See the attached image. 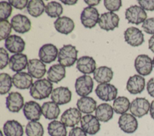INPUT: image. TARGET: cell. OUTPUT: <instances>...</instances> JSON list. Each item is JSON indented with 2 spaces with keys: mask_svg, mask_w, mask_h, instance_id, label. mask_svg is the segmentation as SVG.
<instances>
[{
  "mask_svg": "<svg viewBox=\"0 0 154 136\" xmlns=\"http://www.w3.org/2000/svg\"><path fill=\"white\" fill-rule=\"evenodd\" d=\"M53 90V84L46 78L37 80L29 89L30 95L35 99L42 100L49 96Z\"/></svg>",
  "mask_w": 154,
  "mask_h": 136,
  "instance_id": "1",
  "label": "cell"
},
{
  "mask_svg": "<svg viewBox=\"0 0 154 136\" xmlns=\"http://www.w3.org/2000/svg\"><path fill=\"white\" fill-rule=\"evenodd\" d=\"M78 51L75 46L71 44L64 45L58 52V62L64 67H69L74 65L77 60Z\"/></svg>",
  "mask_w": 154,
  "mask_h": 136,
  "instance_id": "2",
  "label": "cell"
},
{
  "mask_svg": "<svg viewBox=\"0 0 154 136\" xmlns=\"http://www.w3.org/2000/svg\"><path fill=\"white\" fill-rule=\"evenodd\" d=\"M98 10L93 7H85L81 14V22L86 28H92L98 23L99 19Z\"/></svg>",
  "mask_w": 154,
  "mask_h": 136,
  "instance_id": "3",
  "label": "cell"
},
{
  "mask_svg": "<svg viewBox=\"0 0 154 136\" xmlns=\"http://www.w3.org/2000/svg\"><path fill=\"white\" fill-rule=\"evenodd\" d=\"M147 16L145 10L137 5L129 7L125 11V18L129 23L138 25L143 23L147 19Z\"/></svg>",
  "mask_w": 154,
  "mask_h": 136,
  "instance_id": "4",
  "label": "cell"
},
{
  "mask_svg": "<svg viewBox=\"0 0 154 136\" xmlns=\"http://www.w3.org/2000/svg\"><path fill=\"white\" fill-rule=\"evenodd\" d=\"M94 83L92 78L88 75H84L76 78L75 87L76 93L82 97L87 96L92 92Z\"/></svg>",
  "mask_w": 154,
  "mask_h": 136,
  "instance_id": "5",
  "label": "cell"
},
{
  "mask_svg": "<svg viewBox=\"0 0 154 136\" xmlns=\"http://www.w3.org/2000/svg\"><path fill=\"white\" fill-rule=\"evenodd\" d=\"M95 93L100 99L104 101H111L116 98L118 90L112 84L101 83L97 86Z\"/></svg>",
  "mask_w": 154,
  "mask_h": 136,
  "instance_id": "6",
  "label": "cell"
},
{
  "mask_svg": "<svg viewBox=\"0 0 154 136\" xmlns=\"http://www.w3.org/2000/svg\"><path fill=\"white\" fill-rule=\"evenodd\" d=\"M150 104L145 98H136L130 104L129 110L135 117L141 118L147 114L150 110Z\"/></svg>",
  "mask_w": 154,
  "mask_h": 136,
  "instance_id": "7",
  "label": "cell"
},
{
  "mask_svg": "<svg viewBox=\"0 0 154 136\" xmlns=\"http://www.w3.org/2000/svg\"><path fill=\"white\" fill-rule=\"evenodd\" d=\"M134 67L137 72L143 76L149 75L153 69V61L147 55L142 54L137 56L134 61Z\"/></svg>",
  "mask_w": 154,
  "mask_h": 136,
  "instance_id": "8",
  "label": "cell"
},
{
  "mask_svg": "<svg viewBox=\"0 0 154 136\" xmlns=\"http://www.w3.org/2000/svg\"><path fill=\"white\" fill-rule=\"evenodd\" d=\"M120 18L119 16L113 12H106L102 13L99 19V27L106 31H113L119 26Z\"/></svg>",
  "mask_w": 154,
  "mask_h": 136,
  "instance_id": "9",
  "label": "cell"
},
{
  "mask_svg": "<svg viewBox=\"0 0 154 136\" xmlns=\"http://www.w3.org/2000/svg\"><path fill=\"white\" fill-rule=\"evenodd\" d=\"M118 124L121 130L127 134H132L135 132L138 125L135 117L129 113L122 114L119 118Z\"/></svg>",
  "mask_w": 154,
  "mask_h": 136,
  "instance_id": "10",
  "label": "cell"
},
{
  "mask_svg": "<svg viewBox=\"0 0 154 136\" xmlns=\"http://www.w3.org/2000/svg\"><path fill=\"white\" fill-rule=\"evenodd\" d=\"M81 128L89 135H95L100 128V124L97 118L91 114L82 116L81 120Z\"/></svg>",
  "mask_w": 154,
  "mask_h": 136,
  "instance_id": "11",
  "label": "cell"
},
{
  "mask_svg": "<svg viewBox=\"0 0 154 136\" xmlns=\"http://www.w3.org/2000/svg\"><path fill=\"white\" fill-rule=\"evenodd\" d=\"M125 41L132 47L141 46L144 41V34L138 28L134 26L129 27L124 32Z\"/></svg>",
  "mask_w": 154,
  "mask_h": 136,
  "instance_id": "12",
  "label": "cell"
},
{
  "mask_svg": "<svg viewBox=\"0 0 154 136\" xmlns=\"http://www.w3.org/2000/svg\"><path fill=\"white\" fill-rule=\"evenodd\" d=\"M81 112L76 108H69L65 110L62 114L61 122L67 127L74 128L81 122L82 119Z\"/></svg>",
  "mask_w": 154,
  "mask_h": 136,
  "instance_id": "13",
  "label": "cell"
},
{
  "mask_svg": "<svg viewBox=\"0 0 154 136\" xmlns=\"http://www.w3.org/2000/svg\"><path fill=\"white\" fill-rule=\"evenodd\" d=\"M11 25L14 31L17 33L24 34L31 28V23L27 16L17 14L11 19Z\"/></svg>",
  "mask_w": 154,
  "mask_h": 136,
  "instance_id": "14",
  "label": "cell"
},
{
  "mask_svg": "<svg viewBox=\"0 0 154 136\" xmlns=\"http://www.w3.org/2000/svg\"><path fill=\"white\" fill-rule=\"evenodd\" d=\"M23 113L26 119L31 121H38L42 114V107L37 102L29 101L25 103Z\"/></svg>",
  "mask_w": 154,
  "mask_h": 136,
  "instance_id": "15",
  "label": "cell"
},
{
  "mask_svg": "<svg viewBox=\"0 0 154 136\" xmlns=\"http://www.w3.org/2000/svg\"><path fill=\"white\" fill-rule=\"evenodd\" d=\"M58 52V49L55 45L51 43L45 44L40 48L38 57L43 62L50 64L56 59Z\"/></svg>",
  "mask_w": 154,
  "mask_h": 136,
  "instance_id": "16",
  "label": "cell"
},
{
  "mask_svg": "<svg viewBox=\"0 0 154 136\" xmlns=\"http://www.w3.org/2000/svg\"><path fill=\"white\" fill-rule=\"evenodd\" d=\"M51 98L58 105L69 103L72 99V92L67 87L60 86L53 89Z\"/></svg>",
  "mask_w": 154,
  "mask_h": 136,
  "instance_id": "17",
  "label": "cell"
},
{
  "mask_svg": "<svg viewBox=\"0 0 154 136\" xmlns=\"http://www.w3.org/2000/svg\"><path fill=\"white\" fill-rule=\"evenodd\" d=\"M24 104L23 97L19 92H10L6 97V107L10 112L18 113Z\"/></svg>",
  "mask_w": 154,
  "mask_h": 136,
  "instance_id": "18",
  "label": "cell"
},
{
  "mask_svg": "<svg viewBox=\"0 0 154 136\" xmlns=\"http://www.w3.org/2000/svg\"><path fill=\"white\" fill-rule=\"evenodd\" d=\"M25 47V42L19 36L12 35L5 41V47L11 53H20Z\"/></svg>",
  "mask_w": 154,
  "mask_h": 136,
  "instance_id": "19",
  "label": "cell"
},
{
  "mask_svg": "<svg viewBox=\"0 0 154 136\" xmlns=\"http://www.w3.org/2000/svg\"><path fill=\"white\" fill-rule=\"evenodd\" d=\"M145 87V79L140 75L135 74L131 76L126 83V89L131 94L141 93Z\"/></svg>",
  "mask_w": 154,
  "mask_h": 136,
  "instance_id": "20",
  "label": "cell"
},
{
  "mask_svg": "<svg viewBox=\"0 0 154 136\" xmlns=\"http://www.w3.org/2000/svg\"><path fill=\"white\" fill-rule=\"evenodd\" d=\"M27 69L28 74L35 78H41L46 72V65L40 60L38 59H29L28 62Z\"/></svg>",
  "mask_w": 154,
  "mask_h": 136,
  "instance_id": "21",
  "label": "cell"
},
{
  "mask_svg": "<svg viewBox=\"0 0 154 136\" xmlns=\"http://www.w3.org/2000/svg\"><path fill=\"white\" fill-rule=\"evenodd\" d=\"M76 68L79 72L84 74H91L96 69V61L92 57L88 56H81L77 61Z\"/></svg>",
  "mask_w": 154,
  "mask_h": 136,
  "instance_id": "22",
  "label": "cell"
},
{
  "mask_svg": "<svg viewBox=\"0 0 154 136\" xmlns=\"http://www.w3.org/2000/svg\"><path fill=\"white\" fill-rule=\"evenodd\" d=\"M12 81L14 87L19 89H28L32 84L31 75L25 72H19L14 74Z\"/></svg>",
  "mask_w": 154,
  "mask_h": 136,
  "instance_id": "23",
  "label": "cell"
},
{
  "mask_svg": "<svg viewBox=\"0 0 154 136\" xmlns=\"http://www.w3.org/2000/svg\"><path fill=\"white\" fill-rule=\"evenodd\" d=\"M55 29L60 33L67 35L72 32L75 28L73 20L69 17H60L54 23Z\"/></svg>",
  "mask_w": 154,
  "mask_h": 136,
  "instance_id": "24",
  "label": "cell"
},
{
  "mask_svg": "<svg viewBox=\"0 0 154 136\" xmlns=\"http://www.w3.org/2000/svg\"><path fill=\"white\" fill-rule=\"evenodd\" d=\"M28 62V61L26 55L17 53L11 56L9 59L8 65L10 69L12 71L19 72L26 68Z\"/></svg>",
  "mask_w": 154,
  "mask_h": 136,
  "instance_id": "25",
  "label": "cell"
},
{
  "mask_svg": "<svg viewBox=\"0 0 154 136\" xmlns=\"http://www.w3.org/2000/svg\"><path fill=\"white\" fill-rule=\"evenodd\" d=\"M96 101L91 97L82 96L78 99L76 106L78 109L82 113L89 114L94 112L97 107Z\"/></svg>",
  "mask_w": 154,
  "mask_h": 136,
  "instance_id": "26",
  "label": "cell"
},
{
  "mask_svg": "<svg viewBox=\"0 0 154 136\" xmlns=\"http://www.w3.org/2000/svg\"><path fill=\"white\" fill-rule=\"evenodd\" d=\"M5 136H23V128L22 125L16 120H7L3 126Z\"/></svg>",
  "mask_w": 154,
  "mask_h": 136,
  "instance_id": "27",
  "label": "cell"
},
{
  "mask_svg": "<svg viewBox=\"0 0 154 136\" xmlns=\"http://www.w3.org/2000/svg\"><path fill=\"white\" fill-rule=\"evenodd\" d=\"M114 110L112 107L108 103L99 104L95 110V116L102 122H107L113 117Z\"/></svg>",
  "mask_w": 154,
  "mask_h": 136,
  "instance_id": "28",
  "label": "cell"
},
{
  "mask_svg": "<svg viewBox=\"0 0 154 136\" xmlns=\"http://www.w3.org/2000/svg\"><path fill=\"white\" fill-rule=\"evenodd\" d=\"M66 77L65 67L60 64L52 65L47 71V78L49 81L57 83Z\"/></svg>",
  "mask_w": 154,
  "mask_h": 136,
  "instance_id": "29",
  "label": "cell"
},
{
  "mask_svg": "<svg viewBox=\"0 0 154 136\" xmlns=\"http://www.w3.org/2000/svg\"><path fill=\"white\" fill-rule=\"evenodd\" d=\"M113 77V71L109 67L101 66L96 68L93 72V78L96 82L101 83H108Z\"/></svg>",
  "mask_w": 154,
  "mask_h": 136,
  "instance_id": "30",
  "label": "cell"
},
{
  "mask_svg": "<svg viewBox=\"0 0 154 136\" xmlns=\"http://www.w3.org/2000/svg\"><path fill=\"white\" fill-rule=\"evenodd\" d=\"M42 112L43 116L48 120H54L58 118L60 109L58 105L53 101L44 102L42 105Z\"/></svg>",
  "mask_w": 154,
  "mask_h": 136,
  "instance_id": "31",
  "label": "cell"
},
{
  "mask_svg": "<svg viewBox=\"0 0 154 136\" xmlns=\"http://www.w3.org/2000/svg\"><path fill=\"white\" fill-rule=\"evenodd\" d=\"M48 132L50 136H67L66 126L61 121L55 120L48 124Z\"/></svg>",
  "mask_w": 154,
  "mask_h": 136,
  "instance_id": "32",
  "label": "cell"
},
{
  "mask_svg": "<svg viewBox=\"0 0 154 136\" xmlns=\"http://www.w3.org/2000/svg\"><path fill=\"white\" fill-rule=\"evenodd\" d=\"M45 5L42 0L29 1L26 7L28 13L34 17H37L41 16L45 9Z\"/></svg>",
  "mask_w": 154,
  "mask_h": 136,
  "instance_id": "33",
  "label": "cell"
},
{
  "mask_svg": "<svg viewBox=\"0 0 154 136\" xmlns=\"http://www.w3.org/2000/svg\"><path fill=\"white\" fill-rule=\"evenodd\" d=\"M130 102L126 96H119L116 98L113 102L112 108L117 114H123L128 111L130 107Z\"/></svg>",
  "mask_w": 154,
  "mask_h": 136,
  "instance_id": "34",
  "label": "cell"
},
{
  "mask_svg": "<svg viewBox=\"0 0 154 136\" xmlns=\"http://www.w3.org/2000/svg\"><path fill=\"white\" fill-rule=\"evenodd\" d=\"M25 133L27 136H43L44 129L37 121H30L26 125Z\"/></svg>",
  "mask_w": 154,
  "mask_h": 136,
  "instance_id": "35",
  "label": "cell"
},
{
  "mask_svg": "<svg viewBox=\"0 0 154 136\" xmlns=\"http://www.w3.org/2000/svg\"><path fill=\"white\" fill-rule=\"evenodd\" d=\"M45 12L50 17L58 18L63 12V8L60 3L56 1H51L46 5Z\"/></svg>",
  "mask_w": 154,
  "mask_h": 136,
  "instance_id": "36",
  "label": "cell"
},
{
  "mask_svg": "<svg viewBox=\"0 0 154 136\" xmlns=\"http://www.w3.org/2000/svg\"><path fill=\"white\" fill-rule=\"evenodd\" d=\"M12 78L11 76L5 72L0 74V93L5 95L7 93L12 87Z\"/></svg>",
  "mask_w": 154,
  "mask_h": 136,
  "instance_id": "37",
  "label": "cell"
},
{
  "mask_svg": "<svg viewBox=\"0 0 154 136\" xmlns=\"http://www.w3.org/2000/svg\"><path fill=\"white\" fill-rule=\"evenodd\" d=\"M11 25L7 20L0 21V40L2 41L4 39H7L10 35L11 32Z\"/></svg>",
  "mask_w": 154,
  "mask_h": 136,
  "instance_id": "38",
  "label": "cell"
},
{
  "mask_svg": "<svg viewBox=\"0 0 154 136\" xmlns=\"http://www.w3.org/2000/svg\"><path fill=\"white\" fill-rule=\"evenodd\" d=\"M12 7L10 4L6 1L0 2V19L1 20H7L11 14Z\"/></svg>",
  "mask_w": 154,
  "mask_h": 136,
  "instance_id": "39",
  "label": "cell"
},
{
  "mask_svg": "<svg viewBox=\"0 0 154 136\" xmlns=\"http://www.w3.org/2000/svg\"><path fill=\"white\" fill-rule=\"evenodd\" d=\"M103 4L106 9L110 12L119 11L122 5L120 0H105L103 1Z\"/></svg>",
  "mask_w": 154,
  "mask_h": 136,
  "instance_id": "40",
  "label": "cell"
},
{
  "mask_svg": "<svg viewBox=\"0 0 154 136\" xmlns=\"http://www.w3.org/2000/svg\"><path fill=\"white\" fill-rule=\"evenodd\" d=\"M141 27L146 33L154 35V17L147 19L143 23Z\"/></svg>",
  "mask_w": 154,
  "mask_h": 136,
  "instance_id": "41",
  "label": "cell"
},
{
  "mask_svg": "<svg viewBox=\"0 0 154 136\" xmlns=\"http://www.w3.org/2000/svg\"><path fill=\"white\" fill-rule=\"evenodd\" d=\"M9 55L7 50L3 48L0 49V69H3L9 63Z\"/></svg>",
  "mask_w": 154,
  "mask_h": 136,
  "instance_id": "42",
  "label": "cell"
},
{
  "mask_svg": "<svg viewBox=\"0 0 154 136\" xmlns=\"http://www.w3.org/2000/svg\"><path fill=\"white\" fill-rule=\"evenodd\" d=\"M138 2L140 7L147 11H154V0L151 1H144L138 0Z\"/></svg>",
  "mask_w": 154,
  "mask_h": 136,
  "instance_id": "43",
  "label": "cell"
},
{
  "mask_svg": "<svg viewBox=\"0 0 154 136\" xmlns=\"http://www.w3.org/2000/svg\"><path fill=\"white\" fill-rule=\"evenodd\" d=\"M8 2L10 5L14 7L15 8L18 10H22L26 7H27L29 1L27 0H23V1H16V0H10Z\"/></svg>",
  "mask_w": 154,
  "mask_h": 136,
  "instance_id": "44",
  "label": "cell"
},
{
  "mask_svg": "<svg viewBox=\"0 0 154 136\" xmlns=\"http://www.w3.org/2000/svg\"><path fill=\"white\" fill-rule=\"evenodd\" d=\"M68 136H87V133L80 127H74L72 128Z\"/></svg>",
  "mask_w": 154,
  "mask_h": 136,
  "instance_id": "45",
  "label": "cell"
},
{
  "mask_svg": "<svg viewBox=\"0 0 154 136\" xmlns=\"http://www.w3.org/2000/svg\"><path fill=\"white\" fill-rule=\"evenodd\" d=\"M146 89L149 95L154 98V78H151L147 81Z\"/></svg>",
  "mask_w": 154,
  "mask_h": 136,
  "instance_id": "46",
  "label": "cell"
},
{
  "mask_svg": "<svg viewBox=\"0 0 154 136\" xmlns=\"http://www.w3.org/2000/svg\"><path fill=\"white\" fill-rule=\"evenodd\" d=\"M149 43V49L152 52L154 53V35H153L148 41Z\"/></svg>",
  "mask_w": 154,
  "mask_h": 136,
  "instance_id": "47",
  "label": "cell"
},
{
  "mask_svg": "<svg viewBox=\"0 0 154 136\" xmlns=\"http://www.w3.org/2000/svg\"><path fill=\"white\" fill-rule=\"evenodd\" d=\"M84 2L87 4L89 7H93V6H94V5H98L99 3L100 2V1H86L85 0Z\"/></svg>",
  "mask_w": 154,
  "mask_h": 136,
  "instance_id": "48",
  "label": "cell"
},
{
  "mask_svg": "<svg viewBox=\"0 0 154 136\" xmlns=\"http://www.w3.org/2000/svg\"><path fill=\"white\" fill-rule=\"evenodd\" d=\"M150 114L151 117L154 120V100H153L150 106Z\"/></svg>",
  "mask_w": 154,
  "mask_h": 136,
  "instance_id": "49",
  "label": "cell"
},
{
  "mask_svg": "<svg viewBox=\"0 0 154 136\" xmlns=\"http://www.w3.org/2000/svg\"><path fill=\"white\" fill-rule=\"evenodd\" d=\"M61 2H63L65 5H75V4H76L78 1H76V0L75 1H63V0H61Z\"/></svg>",
  "mask_w": 154,
  "mask_h": 136,
  "instance_id": "50",
  "label": "cell"
},
{
  "mask_svg": "<svg viewBox=\"0 0 154 136\" xmlns=\"http://www.w3.org/2000/svg\"><path fill=\"white\" fill-rule=\"evenodd\" d=\"M152 61H153V67H154V57H153V58Z\"/></svg>",
  "mask_w": 154,
  "mask_h": 136,
  "instance_id": "51",
  "label": "cell"
}]
</instances>
